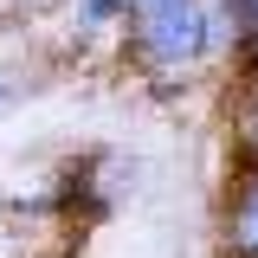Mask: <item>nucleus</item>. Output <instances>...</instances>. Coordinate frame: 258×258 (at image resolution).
Wrapping results in <instances>:
<instances>
[{
    "instance_id": "7ed1b4c3",
    "label": "nucleus",
    "mask_w": 258,
    "mask_h": 258,
    "mask_svg": "<svg viewBox=\"0 0 258 258\" xmlns=\"http://www.w3.org/2000/svg\"><path fill=\"white\" fill-rule=\"evenodd\" d=\"M110 7H116V0H91V7H84V13H91V20H103V13H110Z\"/></svg>"
},
{
    "instance_id": "f257e3e1",
    "label": "nucleus",
    "mask_w": 258,
    "mask_h": 258,
    "mask_svg": "<svg viewBox=\"0 0 258 258\" xmlns=\"http://www.w3.org/2000/svg\"><path fill=\"white\" fill-rule=\"evenodd\" d=\"M129 13H136V32H142V52L155 64L194 58L200 39H207V20H200L194 0H129Z\"/></svg>"
},
{
    "instance_id": "f03ea898",
    "label": "nucleus",
    "mask_w": 258,
    "mask_h": 258,
    "mask_svg": "<svg viewBox=\"0 0 258 258\" xmlns=\"http://www.w3.org/2000/svg\"><path fill=\"white\" fill-rule=\"evenodd\" d=\"M232 245L245 258H258V181L245 187V200H239V213H232Z\"/></svg>"
},
{
    "instance_id": "20e7f679",
    "label": "nucleus",
    "mask_w": 258,
    "mask_h": 258,
    "mask_svg": "<svg viewBox=\"0 0 258 258\" xmlns=\"http://www.w3.org/2000/svg\"><path fill=\"white\" fill-rule=\"evenodd\" d=\"M239 7H245V20H258V0H239Z\"/></svg>"
}]
</instances>
